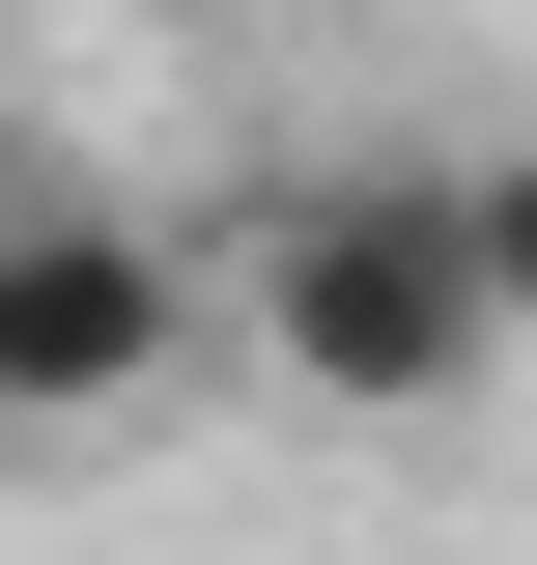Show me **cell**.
Here are the masks:
<instances>
[{
  "mask_svg": "<svg viewBox=\"0 0 537 565\" xmlns=\"http://www.w3.org/2000/svg\"><path fill=\"white\" fill-rule=\"evenodd\" d=\"M255 367H283L312 424H453V396H509L481 199H453V170H283V199H255Z\"/></svg>",
  "mask_w": 537,
  "mask_h": 565,
  "instance_id": "obj_1",
  "label": "cell"
},
{
  "mask_svg": "<svg viewBox=\"0 0 537 565\" xmlns=\"http://www.w3.org/2000/svg\"><path fill=\"white\" fill-rule=\"evenodd\" d=\"M170 340H199L170 226L57 199V170H0V452H85V424H141V396H170Z\"/></svg>",
  "mask_w": 537,
  "mask_h": 565,
  "instance_id": "obj_2",
  "label": "cell"
},
{
  "mask_svg": "<svg viewBox=\"0 0 537 565\" xmlns=\"http://www.w3.org/2000/svg\"><path fill=\"white\" fill-rule=\"evenodd\" d=\"M453 199H481V282H509V340H537V141H453Z\"/></svg>",
  "mask_w": 537,
  "mask_h": 565,
  "instance_id": "obj_3",
  "label": "cell"
}]
</instances>
